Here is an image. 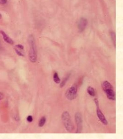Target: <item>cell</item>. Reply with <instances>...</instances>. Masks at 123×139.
<instances>
[{"mask_svg": "<svg viewBox=\"0 0 123 139\" xmlns=\"http://www.w3.org/2000/svg\"><path fill=\"white\" fill-rule=\"evenodd\" d=\"M87 25V20L84 18H81L79 20L77 24L78 29L80 32H83L84 30L86 28V26Z\"/></svg>", "mask_w": 123, "mask_h": 139, "instance_id": "7", "label": "cell"}, {"mask_svg": "<svg viewBox=\"0 0 123 139\" xmlns=\"http://www.w3.org/2000/svg\"><path fill=\"white\" fill-rule=\"evenodd\" d=\"M77 87L76 85H74L67 90L65 96L66 98L70 100H72L75 99L77 96Z\"/></svg>", "mask_w": 123, "mask_h": 139, "instance_id": "4", "label": "cell"}, {"mask_svg": "<svg viewBox=\"0 0 123 139\" xmlns=\"http://www.w3.org/2000/svg\"><path fill=\"white\" fill-rule=\"evenodd\" d=\"M70 74H68V75L65 77V78L63 79V81L60 83V87H63V86H64L66 84V82H67L68 79L70 78Z\"/></svg>", "mask_w": 123, "mask_h": 139, "instance_id": "11", "label": "cell"}, {"mask_svg": "<svg viewBox=\"0 0 123 139\" xmlns=\"http://www.w3.org/2000/svg\"><path fill=\"white\" fill-rule=\"evenodd\" d=\"M62 119L66 129L69 132H72L74 129V126L68 112L65 111L63 113L62 115Z\"/></svg>", "mask_w": 123, "mask_h": 139, "instance_id": "3", "label": "cell"}, {"mask_svg": "<svg viewBox=\"0 0 123 139\" xmlns=\"http://www.w3.org/2000/svg\"><path fill=\"white\" fill-rule=\"evenodd\" d=\"M27 121L29 123H31L33 121V117L32 116H29L27 117Z\"/></svg>", "mask_w": 123, "mask_h": 139, "instance_id": "15", "label": "cell"}, {"mask_svg": "<svg viewBox=\"0 0 123 139\" xmlns=\"http://www.w3.org/2000/svg\"><path fill=\"white\" fill-rule=\"evenodd\" d=\"M53 80L54 81V82L56 83V84H59L60 83V78H59V77L58 76V73H54L53 76Z\"/></svg>", "mask_w": 123, "mask_h": 139, "instance_id": "12", "label": "cell"}, {"mask_svg": "<svg viewBox=\"0 0 123 139\" xmlns=\"http://www.w3.org/2000/svg\"><path fill=\"white\" fill-rule=\"evenodd\" d=\"M95 104L96 105V114H97L98 117L100 121L103 124L107 125V121L105 118V116H104L103 114L102 113V112L100 110V108H99V101H98L97 99H95Z\"/></svg>", "mask_w": 123, "mask_h": 139, "instance_id": "5", "label": "cell"}, {"mask_svg": "<svg viewBox=\"0 0 123 139\" xmlns=\"http://www.w3.org/2000/svg\"><path fill=\"white\" fill-rule=\"evenodd\" d=\"M110 34H111V40L113 41V43H114V47H115V44H116V36H115V33L111 31L110 33Z\"/></svg>", "mask_w": 123, "mask_h": 139, "instance_id": "14", "label": "cell"}, {"mask_svg": "<svg viewBox=\"0 0 123 139\" xmlns=\"http://www.w3.org/2000/svg\"><path fill=\"white\" fill-rule=\"evenodd\" d=\"M3 94L2 93L0 92V101L1 100V99L3 98Z\"/></svg>", "mask_w": 123, "mask_h": 139, "instance_id": "17", "label": "cell"}, {"mask_svg": "<svg viewBox=\"0 0 123 139\" xmlns=\"http://www.w3.org/2000/svg\"><path fill=\"white\" fill-rule=\"evenodd\" d=\"M0 33H1V34L2 35L3 37V39H4V40H5V42L9 44L10 45H13L14 42L12 39L10 38L7 35L6 33H5L4 31H0Z\"/></svg>", "mask_w": 123, "mask_h": 139, "instance_id": "9", "label": "cell"}, {"mask_svg": "<svg viewBox=\"0 0 123 139\" xmlns=\"http://www.w3.org/2000/svg\"><path fill=\"white\" fill-rule=\"evenodd\" d=\"M102 88L107 95V97L111 100H115V94L111 84L107 81H105L102 83Z\"/></svg>", "mask_w": 123, "mask_h": 139, "instance_id": "2", "label": "cell"}, {"mask_svg": "<svg viewBox=\"0 0 123 139\" xmlns=\"http://www.w3.org/2000/svg\"><path fill=\"white\" fill-rule=\"evenodd\" d=\"M46 118L45 116L42 117L40 120L39 124H38L40 127H43L46 123Z\"/></svg>", "mask_w": 123, "mask_h": 139, "instance_id": "13", "label": "cell"}, {"mask_svg": "<svg viewBox=\"0 0 123 139\" xmlns=\"http://www.w3.org/2000/svg\"><path fill=\"white\" fill-rule=\"evenodd\" d=\"M14 50L15 52L19 56H24L25 53H24V47L23 45L20 44H18L15 45L14 47Z\"/></svg>", "mask_w": 123, "mask_h": 139, "instance_id": "8", "label": "cell"}, {"mask_svg": "<svg viewBox=\"0 0 123 139\" xmlns=\"http://www.w3.org/2000/svg\"><path fill=\"white\" fill-rule=\"evenodd\" d=\"M87 91L88 93V94L91 95L92 97H94L95 95V90L93 87L89 86L87 89Z\"/></svg>", "mask_w": 123, "mask_h": 139, "instance_id": "10", "label": "cell"}, {"mask_svg": "<svg viewBox=\"0 0 123 139\" xmlns=\"http://www.w3.org/2000/svg\"><path fill=\"white\" fill-rule=\"evenodd\" d=\"M75 119L77 125L76 133L80 134L81 132L82 129V117L81 114L79 112H77L75 114Z\"/></svg>", "mask_w": 123, "mask_h": 139, "instance_id": "6", "label": "cell"}, {"mask_svg": "<svg viewBox=\"0 0 123 139\" xmlns=\"http://www.w3.org/2000/svg\"><path fill=\"white\" fill-rule=\"evenodd\" d=\"M7 0H0V5H4L7 3Z\"/></svg>", "mask_w": 123, "mask_h": 139, "instance_id": "16", "label": "cell"}, {"mask_svg": "<svg viewBox=\"0 0 123 139\" xmlns=\"http://www.w3.org/2000/svg\"><path fill=\"white\" fill-rule=\"evenodd\" d=\"M2 14H1L0 13V20L2 19Z\"/></svg>", "mask_w": 123, "mask_h": 139, "instance_id": "18", "label": "cell"}, {"mask_svg": "<svg viewBox=\"0 0 123 139\" xmlns=\"http://www.w3.org/2000/svg\"><path fill=\"white\" fill-rule=\"evenodd\" d=\"M28 40L30 45V50L29 53V59L32 63H35L37 60V54L35 39L33 35H30L29 37Z\"/></svg>", "mask_w": 123, "mask_h": 139, "instance_id": "1", "label": "cell"}]
</instances>
